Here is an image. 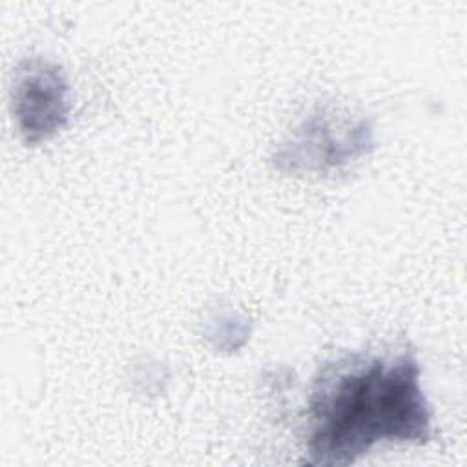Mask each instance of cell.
Wrapping results in <instances>:
<instances>
[{"mask_svg":"<svg viewBox=\"0 0 467 467\" xmlns=\"http://www.w3.org/2000/svg\"><path fill=\"white\" fill-rule=\"evenodd\" d=\"M412 350L327 361L308 398L306 463L343 467L379 441L427 443L431 407Z\"/></svg>","mask_w":467,"mask_h":467,"instance_id":"1","label":"cell"},{"mask_svg":"<svg viewBox=\"0 0 467 467\" xmlns=\"http://www.w3.org/2000/svg\"><path fill=\"white\" fill-rule=\"evenodd\" d=\"M319 111L310 115L294 135L272 155L279 171H328L347 164L350 159L367 153L372 140V128L365 119H334Z\"/></svg>","mask_w":467,"mask_h":467,"instance_id":"2","label":"cell"},{"mask_svg":"<svg viewBox=\"0 0 467 467\" xmlns=\"http://www.w3.org/2000/svg\"><path fill=\"white\" fill-rule=\"evenodd\" d=\"M11 100L24 142L38 144L60 131L69 119L71 99L66 73L49 60H26L16 71Z\"/></svg>","mask_w":467,"mask_h":467,"instance_id":"3","label":"cell"}]
</instances>
